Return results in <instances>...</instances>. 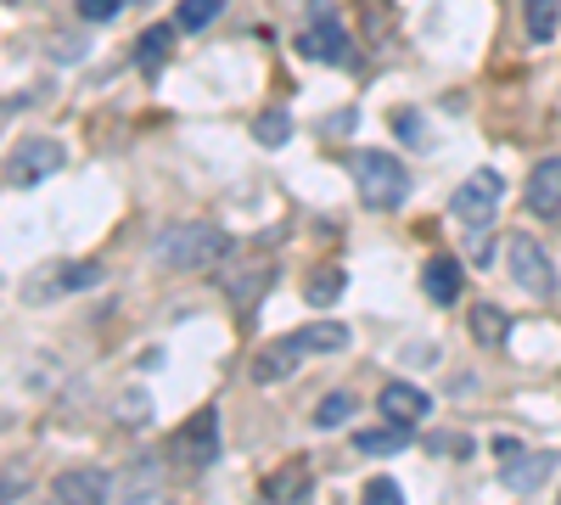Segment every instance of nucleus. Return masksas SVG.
Returning <instances> with one entry per match:
<instances>
[{
	"mask_svg": "<svg viewBox=\"0 0 561 505\" xmlns=\"http://www.w3.org/2000/svg\"><path fill=\"white\" fill-rule=\"evenodd\" d=\"M494 455H500V461H511V455H523V444L517 438H494Z\"/></svg>",
	"mask_w": 561,
	"mask_h": 505,
	"instance_id": "7c9ffc66",
	"label": "nucleus"
},
{
	"mask_svg": "<svg viewBox=\"0 0 561 505\" xmlns=\"http://www.w3.org/2000/svg\"><path fill=\"white\" fill-rule=\"evenodd\" d=\"M556 472V455H545V449H523V455H511V461L500 467V483L511 489V494H539V483Z\"/></svg>",
	"mask_w": 561,
	"mask_h": 505,
	"instance_id": "9b49d317",
	"label": "nucleus"
},
{
	"mask_svg": "<svg viewBox=\"0 0 561 505\" xmlns=\"http://www.w3.org/2000/svg\"><path fill=\"white\" fill-rule=\"evenodd\" d=\"M393 129L404 135L410 147H427V129H421V113H415V107H399V113H393Z\"/></svg>",
	"mask_w": 561,
	"mask_h": 505,
	"instance_id": "bb28decb",
	"label": "nucleus"
},
{
	"mask_svg": "<svg viewBox=\"0 0 561 505\" xmlns=\"http://www.w3.org/2000/svg\"><path fill=\"white\" fill-rule=\"evenodd\" d=\"M152 259L163 269H214L230 259V237L208 219H192V225H169V231L152 242Z\"/></svg>",
	"mask_w": 561,
	"mask_h": 505,
	"instance_id": "f257e3e1",
	"label": "nucleus"
},
{
	"mask_svg": "<svg viewBox=\"0 0 561 505\" xmlns=\"http://www.w3.org/2000/svg\"><path fill=\"white\" fill-rule=\"evenodd\" d=\"M304 343V354H343L348 348V326H337V320H314V326L293 332Z\"/></svg>",
	"mask_w": 561,
	"mask_h": 505,
	"instance_id": "a211bd4d",
	"label": "nucleus"
},
{
	"mask_svg": "<svg viewBox=\"0 0 561 505\" xmlns=\"http://www.w3.org/2000/svg\"><path fill=\"white\" fill-rule=\"evenodd\" d=\"M253 141H264V147H287V141H293V113H287V107L259 113V118H253Z\"/></svg>",
	"mask_w": 561,
	"mask_h": 505,
	"instance_id": "b1692460",
	"label": "nucleus"
},
{
	"mask_svg": "<svg viewBox=\"0 0 561 505\" xmlns=\"http://www.w3.org/2000/svg\"><path fill=\"white\" fill-rule=\"evenodd\" d=\"M410 438H415V427L393 422V427H377V433H359V438H354V449H359V455H404V449H410Z\"/></svg>",
	"mask_w": 561,
	"mask_h": 505,
	"instance_id": "6ab92c4d",
	"label": "nucleus"
},
{
	"mask_svg": "<svg viewBox=\"0 0 561 505\" xmlns=\"http://www.w3.org/2000/svg\"><path fill=\"white\" fill-rule=\"evenodd\" d=\"M124 12V0H79V23H113Z\"/></svg>",
	"mask_w": 561,
	"mask_h": 505,
	"instance_id": "cd10ccee",
	"label": "nucleus"
},
{
	"mask_svg": "<svg viewBox=\"0 0 561 505\" xmlns=\"http://www.w3.org/2000/svg\"><path fill=\"white\" fill-rule=\"evenodd\" d=\"M219 282L230 287V298H237V309L248 314V309H253V298L275 287V269H242V282H237V275H219Z\"/></svg>",
	"mask_w": 561,
	"mask_h": 505,
	"instance_id": "4be33fe9",
	"label": "nucleus"
},
{
	"mask_svg": "<svg viewBox=\"0 0 561 505\" xmlns=\"http://www.w3.org/2000/svg\"><path fill=\"white\" fill-rule=\"evenodd\" d=\"M377 410H382L388 422L421 427V422H427V410H433V399H427V388H415V382H388L377 393Z\"/></svg>",
	"mask_w": 561,
	"mask_h": 505,
	"instance_id": "1a4fd4ad",
	"label": "nucleus"
},
{
	"mask_svg": "<svg viewBox=\"0 0 561 505\" xmlns=\"http://www.w3.org/2000/svg\"><path fill=\"white\" fill-rule=\"evenodd\" d=\"M466 287V275H460V259H427V269H421V292H427L438 309H449Z\"/></svg>",
	"mask_w": 561,
	"mask_h": 505,
	"instance_id": "4468645a",
	"label": "nucleus"
},
{
	"mask_svg": "<svg viewBox=\"0 0 561 505\" xmlns=\"http://www.w3.org/2000/svg\"><path fill=\"white\" fill-rule=\"evenodd\" d=\"M298 51L309 57V62H325V68H348L354 57H348V28L332 18V12H320L304 34H298Z\"/></svg>",
	"mask_w": 561,
	"mask_h": 505,
	"instance_id": "0eeeda50",
	"label": "nucleus"
},
{
	"mask_svg": "<svg viewBox=\"0 0 561 505\" xmlns=\"http://www.w3.org/2000/svg\"><path fill=\"white\" fill-rule=\"evenodd\" d=\"M505 259H511V282H517L528 298H556V264H550V253L539 248V237L517 231Z\"/></svg>",
	"mask_w": 561,
	"mask_h": 505,
	"instance_id": "20e7f679",
	"label": "nucleus"
},
{
	"mask_svg": "<svg viewBox=\"0 0 561 505\" xmlns=\"http://www.w3.org/2000/svg\"><path fill=\"white\" fill-rule=\"evenodd\" d=\"M472 337H478L483 348H500V343L511 337V314H505L500 303H478V309H472Z\"/></svg>",
	"mask_w": 561,
	"mask_h": 505,
	"instance_id": "aec40b11",
	"label": "nucleus"
},
{
	"mask_svg": "<svg viewBox=\"0 0 561 505\" xmlns=\"http://www.w3.org/2000/svg\"><path fill=\"white\" fill-rule=\"evenodd\" d=\"M309 494H314V467L309 461H287V467H275L264 478V500H275V505H298Z\"/></svg>",
	"mask_w": 561,
	"mask_h": 505,
	"instance_id": "ddd939ff",
	"label": "nucleus"
},
{
	"mask_svg": "<svg viewBox=\"0 0 561 505\" xmlns=\"http://www.w3.org/2000/svg\"><path fill=\"white\" fill-rule=\"evenodd\" d=\"M343 292H348V275H343V269H314L309 287H304V298H309L314 309H332Z\"/></svg>",
	"mask_w": 561,
	"mask_h": 505,
	"instance_id": "5701e85b",
	"label": "nucleus"
},
{
	"mask_svg": "<svg viewBox=\"0 0 561 505\" xmlns=\"http://www.w3.org/2000/svg\"><path fill=\"white\" fill-rule=\"evenodd\" d=\"M219 7H225V0H180V28H185V34L208 28V23L219 18Z\"/></svg>",
	"mask_w": 561,
	"mask_h": 505,
	"instance_id": "393cba45",
	"label": "nucleus"
},
{
	"mask_svg": "<svg viewBox=\"0 0 561 505\" xmlns=\"http://www.w3.org/2000/svg\"><path fill=\"white\" fill-rule=\"evenodd\" d=\"M528 214L556 219L561 214V158H539L528 174Z\"/></svg>",
	"mask_w": 561,
	"mask_h": 505,
	"instance_id": "f8f14e48",
	"label": "nucleus"
},
{
	"mask_svg": "<svg viewBox=\"0 0 561 505\" xmlns=\"http://www.w3.org/2000/svg\"><path fill=\"white\" fill-rule=\"evenodd\" d=\"M84 287H102V264L96 259H73L57 269V282H45V287H28V298H57V292H84Z\"/></svg>",
	"mask_w": 561,
	"mask_h": 505,
	"instance_id": "2eb2a0df",
	"label": "nucleus"
},
{
	"mask_svg": "<svg viewBox=\"0 0 561 505\" xmlns=\"http://www.w3.org/2000/svg\"><path fill=\"white\" fill-rule=\"evenodd\" d=\"M304 365V343L298 337H275L270 348H259L253 354V382L259 388H270V382H287L293 371Z\"/></svg>",
	"mask_w": 561,
	"mask_h": 505,
	"instance_id": "9d476101",
	"label": "nucleus"
},
{
	"mask_svg": "<svg viewBox=\"0 0 561 505\" xmlns=\"http://www.w3.org/2000/svg\"><path fill=\"white\" fill-rule=\"evenodd\" d=\"M7 494H23V478H0V500Z\"/></svg>",
	"mask_w": 561,
	"mask_h": 505,
	"instance_id": "2f4dec72",
	"label": "nucleus"
},
{
	"mask_svg": "<svg viewBox=\"0 0 561 505\" xmlns=\"http://www.w3.org/2000/svg\"><path fill=\"white\" fill-rule=\"evenodd\" d=\"M169 45H174V23H152L147 34H140V45H135V62H140V73H147V79H158V73H163V62H169Z\"/></svg>",
	"mask_w": 561,
	"mask_h": 505,
	"instance_id": "dca6fc26",
	"label": "nucleus"
},
{
	"mask_svg": "<svg viewBox=\"0 0 561 505\" xmlns=\"http://www.w3.org/2000/svg\"><path fill=\"white\" fill-rule=\"evenodd\" d=\"M62 163H68V147L57 141V135H28V141H18L12 158H7V186L34 192V186H45V180H51Z\"/></svg>",
	"mask_w": 561,
	"mask_h": 505,
	"instance_id": "7ed1b4c3",
	"label": "nucleus"
},
{
	"mask_svg": "<svg viewBox=\"0 0 561 505\" xmlns=\"http://www.w3.org/2000/svg\"><path fill=\"white\" fill-rule=\"evenodd\" d=\"M354 410H359L354 393H343V388H337V393H325V399L314 404V433H337V427H348Z\"/></svg>",
	"mask_w": 561,
	"mask_h": 505,
	"instance_id": "412c9836",
	"label": "nucleus"
},
{
	"mask_svg": "<svg viewBox=\"0 0 561 505\" xmlns=\"http://www.w3.org/2000/svg\"><path fill=\"white\" fill-rule=\"evenodd\" d=\"M427 449H433V455H455V461H466V455H472V438H466V433H438V438H427Z\"/></svg>",
	"mask_w": 561,
	"mask_h": 505,
	"instance_id": "c85d7f7f",
	"label": "nucleus"
},
{
	"mask_svg": "<svg viewBox=\"0 0 561 505\" xmlns=\"http://www.w3.org/2000/svg\"><path fill=\"white\" fill-rule=\"evenodd\" d=\"M174 461H185L192 472H203V467H214L219 461V410L214 404H203L192 422H185L180 433H174Z\"/></svg>",
	"mask_w": 561,
	"mask_h": 505,
	"instance_id": "423d86ee",
	"label": "nucleus"
},
{
	"mask_svg": "<svg viewBox=\"0 0 561 505\" xmlns=\"http://www.w3.org/2000/svg\"><path fill=\"white\" fill-rule=\"evenodd\" d=\"M523 28L534 45H550L561 34V0H523Z\"/></svg>",
	"mask_w": 561,
	"mask_h": 505,
	"instance_id": "f3484780",
	"label": "nucleus"
},
{
	"mask_svg": "<svg viewBox=\"0 0 561 505\" xmlns=\"http://www.w3.org/2000/svg\"><path fill=\"white\" fill-rule=\"evenodd\" d=\"M118 422L147 427V422H152V399H147V393H124V399H118Z\"/></svg>",
	"mask_w": 561,
	"mask_h": 505,
	"instance_id": "a878e982",
	"label": "nucleus"
},
{
	"mask_svg": "<svg viewBox=\"0 0 561 505\" xmlns=\"http://www.w3.org/2000/svg\"><path fill=\"white\" fill-rule=\"evenodd\" d=\"M500 197H505L500 169H478V174H466V180H460V192L449 197V214H455L460 225H494Z\"/></svg>",
	"mask_w": 561,
	"mask_h": 505,
	"instance_id": "39448f33",
	"label": "nucleus"
},
{
	"mask_svg": "<svg viewBox=\"0 0 561 505\" xmlns=\"http://www.w3.org/2000/svg\"><path fill=\"white\" fill-rule=\"evenodd\" d=\"M348 174H354V186H359V203L365 208H377V214H393L404 208L410 197V169L393 158V152H348Z\"/></svg>",
	"mask_w": 561,
	"mask_h": 505,
	"instance_id": "f03ea898",
	"label": "nucleus"
},
{
	"mask_svg": "<svg viewBox=\"0 0 561 505\" xmlns=\"http://www.w3.org/2000/svg\"><path fill=\"white\" fill-rule=\"evenodd\" d=\"M365 500H370V505H399L404 489H399L393 478H370V483H365Z\"/></svg>",
	"mask_w": 561,
	"mask_h": 505,
	"instance_id": "c756f323",
	"label": "nucleus"
},
{
	"mask_svg": "<svg viewBox=\"0 0 561 505\" xmlns=\"http://www.w3.org/2000/svg\"><path fill=\"white\" fill-rule=\"evenodd\" d=\"M107 494H113V478L102 467H68V472L51 478V500H62V505H84V500L96 505Z\"/></svg>",
	"mask_w": 561,
	"mask_h": 505,
	"instance_id": "6e6552de",
	"label": "nucleus"
}]
</instances>
